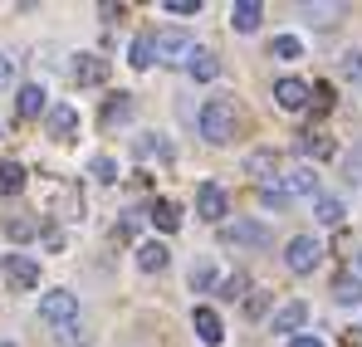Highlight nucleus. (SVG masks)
Wrapping results in <instances>:
<instances>
[{
	"instance_id": "obj_10",
	"label": "nucleus",
	"mask_w": 362,
	"mask_h": 347,
	"mask_svg": "<svg viewBox=\"0 0 362 347\" xmlns=\"http://www.w3.org/2000/svg\"><path fill=\"white\" fill-rule=\"evenodd\" d=\"M245 172L255 176L259 186H269V181L279 176V152H274V147H259V152H250V157H245Z\"/></svg>"
},
{
	"instance_id": "obj_11",
	"label": "nucleus",
	"mask_w": 362,
	"mask_h": 347,
	"mask_svg": "<svg viewBox=\"0 0 362 347\" xmlns=\"http://www.w3.org/2000/svg\"><path fill=\"white\" fill-rule=\"evenodd\" d=\"M191 323H196V338H201L206 347H221V343H226V328H221L216 308H196V313H191Z\"/></svg>"
},
{
	"instance_id": "obj_31",
	"label": "nucleus",
	"mask_w": 362,
	"mask_h": 347,
	"mask_svg": "<svg viewBox=\"0 0 362 347\" xmlns=\"http://www.w3.org/2000/svg\"><path fill=\"white\" fill-rule=\"evenodd\" d=\"M88 172L98 176V181H118V162H113V157H93Z\"/></svg>"
},
{
	"instance_id": "obj_6",
	"label": "nucleus",
	"mask_w": 362,
	"mask_h": 347,
	"mask_svg": "<svg viewBox=\"0 0 362 347\" xmlns=\"http://www.w3.org/2000/svg\"><path fill=\"white\" fill-rule=\"evenodd\" d=\"M108 59L93 54V49H83V54H74V64H69V78L78 83V88H93V83H108Z\"/></svg>"
},
{
	"instance_id": "obj_18",
	"label": "nucleus",
	"mask_w": 362,
	"mask_h": 347,
	"mask_svg": "<svg viewBox=\"0 0 362 347\" xmlns=\"http://www.w3.org/2000/svg\"><path fill=\"white\" fill-rule=\"evenodd\" d=\"M147 220H152V225H157V230H177L181 225V211L177 206H172V201H152V211H147Z\"/></svg>"
},
{
	"instance_id": "obj_24",
	"label": "nucleus",
	"mask_w": 362,
	"mask_h": 347,
	"mask_svg": "<svg viewBox=\"0 0 362 347\" xmlns=\"http://www.w3.org/2000/svg\"><path fill=\"white\" fill-rule=\"evenodd\" d=\"M127 117H132V98H127V93H118V98L103 108V127H118V122H127Z\"/></svg>"
},
{
	"instance_id": "obj_23",
	"label": "nucleus",
	"mask_w": 362,
	"mask_h": 347,
	"mask_svg": "<svg viewBox=\"0 0 362 347\" xmlns=\"http://www.w3.org/2000/svg\"><path fill=\"white\" fill-rule=\"evenodd\" d=\"M25 191V167L20 162H0V196H15Z\"/></svg>"
},
{
	"instance_id": "obj_40",
	"label": "nucleus",
	"mask_w": 362,
	"mask_h": 347,
	"mask_svg": "<svg viewBox=\"0 0 362 347\" xmlns=\"http://www.w3.org/2000/svg\"><path fill=\"white\" fill-rule=\"evenodd\" d=\"M358 269H362V254H358Z\"/></svg>"
},
{
	"instance_id": "obj_20",
	"label": "nucleus",
	"mask_w": 362,
	"mask_h": 347,
	"mask_svg": "<svg viewBox=\"0 0 362 347\" xmlns=\"http://www.w3.org/2000/svg\"><path fill=\"white\" fill-rule=\"evenodd\" d=\"M186 69H191V78H201V83H211V78H216V73H221V59L211 54V49H196V54H191V64H186Z\"/></svg>"
},
{
	"instance_id": "obj_32",
	"label": "nucleus",
	"mask_w": 362,
	"mask_h": 347,
	"mask_svg": "<svg viewBox=\"0 0 362 347\" xmlns=\"http://www.w3.org/2000/svg\"><path fill=\"white\" fill-rule=\"evenodd\" d=\"M5 230H10V240H30L40 225H35V220H25V216H10V220H5Z\"/></svg>"
},
{
	"instance_id": "obj_39",
	"label": "nucleus",
	"mask_w": 362,
	"mask_h": 347,
	"mask_svg": "<svg viewBox=\"0 0 362 347\" xmlns=\"http://www.w3.org/2000/svg\"><path fill=\"white\" fill-rule=\"evenodd\" d=\"M0 347H15V343H0Z\"/></svg>"
},
{
	"instance_id": "obj_37",
	"label": "nucleus",
	"mask_w": 362,
	"mask_h": 347,
	"mask_svg": "<svg viewBox=\"0 0 362 347\" xmlns=\"http://www.w3.org/2000/svg\"><path fill=\"white\" fill-rule=\"evenodd\" d=\"M313 98H318V108H328V103H333V88H328V83H318V88H313Z\"/></svg>"
},
{
	"instance_id": "obj_5",
	"label": "nucleus",
	"mask_w": 362,
	"mask_h": 347,
	"mask_svg": "<svg viewBox=\"0 0 362 347\" xmlns=\"http://www.w3.org/2000/svg\"><path fill=\"white\" fill-rule=\"evenodd\" d=\"M318 259H323V240H313V235H294L289 249H284V264H289L294 274H313Z\"/></svg>"
},
{
	"instance_id": "obj_2",
	"label": "nucleus",
	"mask_w": 362,
	"mask_h": 347,
	"mask_svg": "<svg viewBox=\"0 0 362 347\" xmlns=\"http://www.w3.org/2000/svg\"><path fill=\"white\" fill-rule=\"evenodd\" d=\"M40 318H45V323H54V328H74V318H78V298H74L69 289L40 293Z\"/></svg>"
},
{
	"instance_id": "obj_36",
	"label": "nucleus",
	"mask_w": 362,
	"mask_h": 347,
	"mask_svg": "<svg viewBox=\"0 0 362 347\" xmlns=\"http://www.w3.org/2000/svg\"><path fill=\"white\" fill-rule=\"evenodd\" d=\"M10 83H15V59L0 54V88H10Z\"/></svg>"
},
{
	"instance_id": "obj_27",
	"label": "nucleus",
	"mask_w": 362,
	"mask_h": 347,
	"mask_svg": "<svg viewBox=\"0 0 362 347\" xmlns=\"http://www.w3.org/2000/svg\"><path fill=\"white\" fill-rule=\"evenodd\" d=\"M191 289H196V293L216 289V264H211V259H201V264L191 269Z\"/></svg>"
},
{
	"instance_id": "obj_3",
	"label": "nucleus",
	"mask_w": 362,
	"mask_h": 347,
	"mask_svg": "<svg viewBox=\"0 0 362 347\" xmlns=\"http://www.w3.org/2000/svg\"><path fill=\"white\" fill-rule=\"evenodd\" d=\"M152 45H157V64H191L196 54V40L186 30H157Z\"/></svg>"
},
{
	"instance_id": "obj_15",
	"label": "nucleus",
	"mask_w": 362,
	"mask_h": 347,
	"mask_svg": "<svg viewBox=\"0 0 362 347\" xmlns=\"http://www.w3.org/2000/svg\"><path fill=\"white\" fill-rule=\"evenodd\" d=\"M167 259H172V249H167V245H157V240L137 245V269H147V274H162V269H167Z\"/></svg>"
},
{
	"instance_id": "obj_17",
	"label": "nucleus",
	"mask_w": 362,
	"mask_h": 347,
	"mask_svg": "<svg viewBox=\"0 0 362 347\" xmlns=\"http://www.w3.org/2000/svg\"><path fill=\"white\" fill-rule=\"evenodd\" d=\"M259 20H264V10H259L255 0H240V5L230 10V25H235L240 35H255V30H259Z\"/></svg>"
},
{
	"instance_id": "obj_13",
	"label": "nucleus",
	"mask_w": 362,
	"mask_h": 347,
	"mask_svg": "<svg viewBox=\"0 0 362 347\" xmlns=\"http://www.w3.org/2000/svg\"><path fill=\"white\" fill-rule=\"evenodd\" d=\"M15 108H20V117H40L49 108V88H45V83H25L20 98H15Z\"/></svg>"
},
{
	"instance_id": "obj_35",
	"label": "nucleus",
	"mask_w": 362,
	"mask_h": 347,
	"mask_svg": "<svg viewBox=\"0 0 362 347\" xmlns=\"http://www.w3.org/2000/svg\"><path fill=\"white\" fill-rule=\"evenodd\" d=\"M264 308H269V293H255V298H245V313H250V318H259Z\"/></svg>"
},
{
	"instance_id": "obj_7",
	"label": "nucleus",
	"mask_w": 362,
	"mask_h": 347,
	"mask_svg": "<svg viewBox=\"0 0 362 347\" xmlns=\"http://www.w3.org/2000/svg\"><path fill=\"white\" fill-rule=\"evenodd\" d=\"M221 240H226V245H250V249H264L274 235H269V225H264V220H235V225H221Z\"/></svg>"
},
{
	"instance_id": "obj_33",
	"label": "nucleus",
	"mask_w": 362,
	"mask_h": 347,
	"mask_svg": "<svg viewBox=\"0 0 362 347\" xmlns=\"http://www.w3.org/2000/svg\"><path fill=\"white\" fill-rule=\"evenodd\" d=\"M343 73H348V78H362V49L343 54Z\"/></svg>"
},
{
	"instance_id": "obj_4",
	"label": "nucleus",
	"mask_w": 362,
	"mask_h": 347,
	"mask_svg": "<svg viewBox=\"0 0 362 347\" xmlns=\"http://www.w3.org/2000/svg\"><path fill=\"white\" fill-rule=\"evenodd\" d=\"M0 269H5V279H10V289H15V293L40 289V259H35V254H5Z\"/></svg>"
},
{
	"instance_id": "obj_9",
	"label": "nucleus",
	"mask_w": 362,
	"mask_h": 347,
	"mask_svg": "<svg viewBox=\"0 0 362 347\" xmlns=\"http://www.w3.org/2000/svg\"><path fill=\"white\" fill-rule=\"evenodd\" d=\"M196 211H201V220H226V211H230V201H226V191L216 186V181H206L201 191H196Z\"/></svg>"
},
{
	"instance_id": "obj_14",
	"label": "nucleus",
	"mask_w": 362,
	"mask_h": 347,
	"mask_svg": "<svg viewBox=\"0 0 362 347\" xmlns=\"http://www.w3.org/2000/svg\"><path fill=\"white\" fill-rule=\"evenodd\" d=\"M303 323H308V303H299V298H294V303H284V308L269 318V328H274V333H299Z\"/></svg>"
},
{
	"instance_id": "obj_25",
	"label": "nucleus",
	"mask_w": 362,
	"mask_h": 347,
	"mask_svg": "<svg viewBox=\"0 0 362 347\" xmlns=\"http://www.w3.org/2000/svg\"><path fill=\"white\" fill-rule=\"evenodd\" d=\"M299 147L308 152V157H333V142H328V132H303Z\"/></svg>"
},
{
	"instance_id": "obj_21",
	"label": "nucleus",
	"mask_w": 362,
	"mask_h": 347,
	"mask_svg": "<svg viewBox=\"0 0 362 347\" xmlns=\"http://www.w3.org/2000/svg\"><path fill=\"white\" fill-rule=\"evenodd\" d=\"M313 216H318L323 225H343V216H348V211H343V201H338V196H318V201H313Z\"/></svg>"
},
{
	"instance_id": "obj_22",
	"label": "nucleus",
	"mask_w": 362,
	"mask_h": 347,
	"mask_svg": "<svg viewBox=\"0 0 362 347\" xmlns=\"http://www.w3.org/2000/svg\"><path fill=\"white\" fill-rule=\"evenodd\" d=\"M132 69H152L157 64V45H152V35H137L132 40V59H127Z\"/></svg>"
},
{
	"instance_id": "obj_28",
	"label": "nucleus",
	"mask_w": 362,
	"mask_h": 347,
	"mask_svg": "<svg viewBox=\"0 0 362 347\" xmlns=\"http://www.w3.org/2000/svg\"><path fill=\"white\" fill-rule=\"evenodd\" d=\"M269 54H274V59H299V54H303V40H294V35H279V40L269 45Z\"/></svg>"
},
{
	"instance_id": "obj_26",
	"label": "nucleus",
	"mask_w": 362,
	"mask_h": 347,
	"mask_svg": "<svg viewBox=\"0 0 362 347\" xmlns=\"http://www.w3.org/2000/svg\"><path fill=\"white\" fill-rule=\"evenodd\" d=\"M289 201H294V196H289L284 186H259V206H264V211H284Z\"/></svg>"
},
{
	"instance_id": "obj_41",
	"label": "nucleus",
	"mask_w": 362,
	"mask_h": 347,
	"mask_svg": "<svg viewBox=\"0 0 362 347\" xmlns=\"http://www.w3.org/2000/svg\"><path fill=\"white\" fill-rule=\"evenodd\" d=\"M0 137H5V127H0Z\"/></svg>"
},
{
	"instance_id": "obj_1",
	"label": "nucleus",
	"mask_w": 362,
	"mask_h": 347,
	"mask_svg": "<svg viewBox=\"0 0 362 347\" xmlns=\"http://www.w3.org/2000/svg\"><path fill=\"white\" fill-rule=\"evenodd\" d=\"M235 127H240V113H235L230 98H211V103L201 108V137H206V142L226 147V142L235 137Z\"/></svg>"
},
{
	"instance_id": "obj_34",
	"label": "nucleus",
	"mask_w": 362,
	"mask_h": 347,
	"mask_svg": "<svg viewBox=\"0 0 362 347\" xmlns=\"http://www.w3.org/2000/svg\"><path fill=\"white\" fill-rule=\"evenodd\" d=\"M172 15H201V0H167Z\"/></svg>"
},
{
	"instance_id": "obj_16",
	"label": "nucleus",
	"mask_w": 362,
	"mask_h": 347,
	"mask_svg": "<svg viewBox=\"0 0 362 347\" xmlns=\"http://www.w3.org/2000/svg\"><path fill=\"white\" fill-rule=\"evenodd\" d=\"M284 191H289V196H313V191H318V172H313V167L284 172Z\"/></svg>"
},
{
	"instance_id": "obj_8",
	"label": "nucleus",
	"mask_w": 362,
	"mask_h": 347,
	"mask_svg": "<svg viewBox=\"0 0 362 347\" xmlns=\"http://www.w3.org/2000/svg\"><path fill=\"white\" fill-rule=\"evenodd\" d=\"M308 98H313V88L299 83V78H279V83H274V103H279L284 113H303Z\"/></svg>"
},
{
	"instance_id": "obj_29",
	"label": "nucleus",
	"mask_w": 362,
	"mask_h": 347,
	"mask_svg": "<svg viewBox=\"0 0 362 347\" xmlns=\"http://www.w3.org/2000/svg\"><path fill=\"white\" fill-rule=\"evenodd\" d=\"M245 289H250V274H230V279H221V298H226V303L245 298Z\"/></svg>"
},
{
	"instance_id": "obj_19",
	"label": "nucleus",
	"mask_w": 362,
	"mask_h": 347,
	"mask_svg": "<svg viewBox=\"0 0 362 347\" xmlns=\"http://www.w3.org/2000/svg\"><path fill=\"white\" fill-rule=\"evenodd\" d=\"M333 298H338L343 308L362 303V274H343V279H333Z\"/></svg>"
},
{
	"instance_id": "obj_38",
	"label": "nucleus",
	"mask_w": 362,
	"mask_h": 347,
	"mask_svg": "<svg viewBox=\"0 0 362 347\" xmlns=\"http://www.w3.org/2000/svg\"><path fill=\"white\" fill-rule=\"evenodd\" d=\"M289 347H323L318 338H289Z\"/></svg>"
},
{
	"instance_id": "obj_12",
	"label": "nucleus",
	"mask_w": 362,
	"mask_h": 347,
	"mask_svg": "<svg viewBox=\"0 0 362 347\" xmlns=\"http://www.w3.org/2000/svg\"><path fill=\"white\" fill-rule=\"evenodd\" d=\"M74 132H78V108H69V103H54V108H49V137H59V142H74Z\"/></svg>"
},
{
	"instance_id": "obj_30",
	"label": "nucleus",
	"mask_w": 362,
	"mask_h": 347,
	"mask_svg": "<svg viewBox=\"0 0 362 347\" xmlns=\"http://www.w3.org/2000/svg\"><path fill=\"white\" fill-rule=\"evenodd\" d=\"M132 152H137V157H172V147H167L162 137H142V142H132Z\"/></svg>"
}]
</instances>
